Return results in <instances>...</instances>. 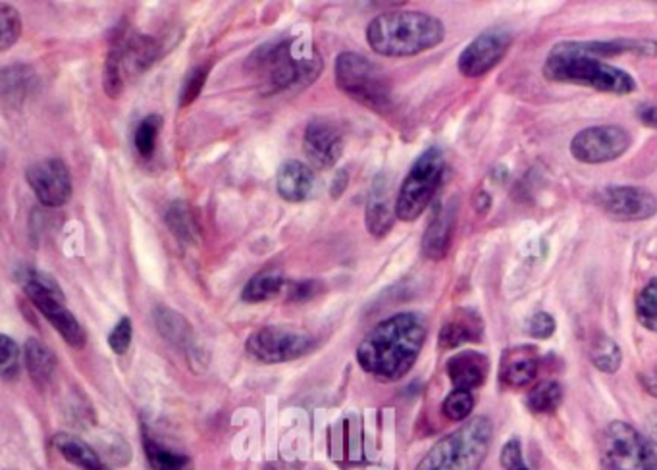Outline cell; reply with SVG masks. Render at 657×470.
<instances>
[{
  "mask_svg": "<svg viewBox=\"0 0 657 470\" xmlns=\"http://www.w3.org/2000/svg\"><path fill=\"white\" fill-rule=\"evenodd\" d=\"M429 324L419 313H398L377 324L357 347V363L378 380H401L421 355Z\"/></svg>",
  "mask_w": 657,
  "mask_h": 470,
  "instance_id": "1",
  "label": "cell"
},
{
  "mask_svg": "<svg viewBox=\"0 0 657 470\" xmlns=\"http://www.w3.org/2000/svg\"><path fill=\"white\" fill-rule=\"evenodd\" d=\"M445 28L421 10H393L377 15L367 28L370 49L380 56H414L442 43Z\"/></svg>",
  "mask_w": 657,
  "mask_h": 470,
  "instance_id": "2",
  "label": "cell"
},
{
  "mask_svg": "<svg viewBox=\"0 0 657 470\" xmlns=\"http://www.w3.org/2000/svg\"><path fill=\"white\" fill-rule=\"evenodd\" d=\"M245 67L259 77L266 90L278 93L315 82L322 70V62L317 53L297 54L294 41L281 39L259 46L247 59Z\"/></svg>",
  "mask_w": 657,
  "mask_h": 470,
  "instance_id": "3",
  "label": "cell"
},
{
  "mask_svg": "<svg viewBox=\"0 0 657 470\" xmlns=\"http://www.w3.org/2000/svg\"><path fill=\"white\" fill-rule=\"evenodd\" d=\"M494 440L487 417H474L438 441L414 470H479Z\"/></svg>",
  "mask_w": 657,
  "mask_h": 470,
  "instance_id": "4",
  "label": "cell"
},
{
  "mask_svg": "<svg viewBox=\"0 0 657 470\" xmlns=\"http://www.w3.org/2000/svg\"><path fill=\"white\" fill-rule=\"evenodd\" d=\"M544 75L550 82L573 83L619 97L630 95L636 90L635 77L606 60L557 53L554 49L544 62Z\"/></svg>",
  "mask_w": 657,
  "mask_h": 470,
  "instance_id": "5",
  "label": "cell"
},
{
  "mask_svg": "<svg viewBox=\"0 0 657 470\" xmlns=\"http://www.w3.org/2000/svg\"><path fill=\"white\" fill-rule=\"evenodd\" d=\"M336 85L355 103L384 113L392 105V85L384 70L357 53H341L336 59Z\"/></svg>",
  "mask_w": 657,
  "mask_h": 470,
  "instance_id": "6",
  "label": "cell"
},
{
  "mask_svg": "<svg viewBox=\"0 0 657 470\" xmlns=\"http://www.w3.org/2000/svg\"><path fill=\"white\" fill-rule=\"evenodd\" d=\"M23 293L28 295L33 306L43 314L47 321L51 322L52 328L64 337L70 347L82 349L88 344V334L83 330L75 314L66 306V297L49 274L39 270H25L22 274Z\"/></svg>",
  "mask_w": 657,
  "mask_h": 470,
  "instance_id": "7",
  "label": "cell"
},
{
  "mask_svg": "<svg viewBox=\"0 0 657 470\" xmlns=\"http://www.w3.org/2000/svg\"><path fill=\"white\" fill-rule=\"evenodd\" d=\"M445 174V158L438 147L424 150L414 160L396 197V217L401 222H414L437 197Z\"/></svg>",
  "mask_w": 657,
  "mask_h": 470,
  "instance_id": "8",
  "label": "cell"
},
{
  "mask_svg": "<svg viewBox=\"0 0 657 470\" xmlns=\"http://www.w3.org/2000/svg\"><path fill=\"white\" fill-rule=\"evenodd\" d=\"M599 453L606 470H657V453L635 426L615 420L599 438Z\"/></svg>",
  "mask_w": 657,
  "mask_h": 470,
  "instance_id": "9",
  "label": "cell"
},
{
  "mask_svg": "<svg viewBox=\"0 0 657 470\" xmlns=\"http://www.w3.org/2000/svg\"><path fill=\"white\" fill-rule=\"evenodd\" d=\"M315 347V340L299 330L284 326H265L253 332L245 349L255 361L265 365H278L296 361Z\"/></svg>",
  "mask_w": 657,
  "mask_h": 470,
  "instance_id": "10",
  "label": "cell"
},
{
  "mask_svg": "<svg viewBox=\"0 0 657 470\" xmlns=\"http://www.w3.org/2000/svg\"><path fill=\"white\" fill-rule=\"evenodd\" d=\"M630 135L619 126L586 127L573 137L571 155L584 165H604L630 149Z\"/></svg>",
  "mask_w": 657,
  "mask_h": 470,
  "instance_id": "11",
  "label": "cell"
},
{
  "mask_svg": "<svg viewBox=\"0 0 657 470\" xmlns=\"http://www.w3.org/2000/svg\"><path fill=\"white\" fill-rule=\"evenodd\" d=\"M594 199L607 217L620 222H643L657 212L656 195L644 187H604Z\"/></svg>",
  "mask_w": 657,
  "mask_h": 470,
  "instance_id": "12",
  "label": "cell"
},
{
  "mask_svg": "<svg viewBox=\"0 0 657 470\" xmlns=\"http://www.w3.org/2000/svg\"><path fill=\"white\" fill-rule=\"evenodd\" d=\"M511 43L513 35L505 28L482 31L459 56V72L465 77L486 75L502 62L503 56L510 51Z\"/></svg>",
  "mask_w": 657,
  "mask_h": 470,
  "instance_id": "13",
  "label": "cell"
},
{
  "mask_svg": "<svg viewBox=\"0 0 657 470\" xmlns=\"http://www.w3.org/2000/svg\"><path fill=\"white\" fill-rule=\"evenodd\" d=\"M25 179L39 202L49 209L64 207L72 197V174L60 158H44L25 170Z\"/></svg>",
  "mask_w": 657,
  "mask_h": 470,
  "instance_id": "14",
  "label": "cell"
},
{
  "mask_svg": "<svg viewBox=\"0 0 657 470\" xmlns=\"http://www.w3.org/2000/svg\"><path fill=\"white\" fill-rule=\"evenodd\" d=\"M557 53L578 54L591 59H614L623 54H635L651 59L657 56V41L654 39L620 38L607 41H562L552 46Z\"/></svg>",
  "mask_w": 657,
  "mask_h": 470,
  "instance_id": "15",
  "label": "cell"
},
{
  "mask_svg": "<svg viewBox=\"0 0 657 470\" xmlns=\"http://www.w3.org/2000/svg\"><path fill=\"white\" fill-rule=\"evenodd\" d=\"M305 155L317 168H332L343 153V134L330 119L317 118L305 129Z\"/></svg>",
  "mask_w": 657,
  "mask_h": 470,
  "instance_id": "16",
  "label": "cell"
},
{
  "mask_svg": "<svg viewBox=\"0 0 657 470\" xmlns=\"http://www.w3.org/2000/svg\"><path fill=\"white\" fill-rule=\"evenodd\" d=\"M538 349L532 345H521L503 353L500 365V382L505 388L519 389L528 386L538 374Z\"/></svg>",
  "mask_w": 657,
  "mask_h": 470,
  "instance_id": "17",
  "label": "cell"
},
{
  "mask_svg": "<svg viewBox=\"0 0 657 470\" xmlns=\"http://www.w3.org/2000/svg\"><path fill=\"white\" fill-rule=\"evenodd\" d=\"M276 189L284 201L305 202L317 189L315 170L301 160H286L276 173Z\"/></svg>",
  "mask_w": 657,
  "mask_h": 470,
  "instance_id": "18",
  "label": "cell"
},
{
  "mask_svg": "<svg viewBox=\"0 0 657 470\" xmlns=\"http://www.w3.org/2000/svg\"><path fill=\"white\" fill-rule=\"evenodd\" d=\"M455 205L448 202L434 212L427 232L422 236V253L430 261H442L450 251L451 239L455 232Z\"/></svg>",
  "mask_w": 657,
  "mask_h": 470,
  "instance_id": "19",
  "label": "cell"
},
{
  "mask_svg": "<svg viewBox=\"0 0 657 470\" xmlns=\"http://www.w3.org/2000/svg\"><path fill=\"white\" fill-rule=\"evenodd\" d=\"M445 370L453 388L473 391L486 382L487 357L479 352H461L448 361Z\"/></svg>",
  "mask_w": 657,
  "mask_h": 470,
  "instance_id": "20",
  "label": "cell"
},
{
  "mask_svg": "<svg viewBox=\"0 0 657 470\" xmlns=\"http://www.w3.org/2000/svg\"><path fill=\"white\" fill-rule=\"evenodd\" d=\"M396 205L390 202V189L386 181H377L374 189L370 191L369 205H367V230L374 238H386L393 228L396 220Z\"/></svg>",
  "mask_w": 657,
  "mask_h": 470,
  "instance_id": "21",
  "label": "cell"
},
{
  "mask_svg": "<svg viewBox=\"0 0 657 470\" xmlns=\"http://www.w3.org/2000/svg\"><path fill=\"white\" fill-rule=\"evenodd\" d=\"M482 334L484 326L481 316L471 311H459L458 316L443 326L438 344L442 349H455L459 345L481 342Z\"/></svg>",
  "mask_w": 657,
  "mask_h": 470,
  "instance_id": "22",
  "label": "cell"
},
{
  "mask_svg": "<svg viewBox=\"0 0 657 470\" xmlns=\"http://www.w3.org/2000/svg\"><path fill=\"white\" fill-rule=\"evenodd\" d=\"M164 222L168 226L182 246H197L201 241V226L189 202L174 201L164 212Z\"/></svg>",
  "mask_w": 657,
  "mask_h": 470,
  "instance_id": "23",
  "label": "cell"
},
{
  "mask_svg": "<svg viewBox=\"0 0 657 470\" xmlns=\"http://www.w3.org/2000/svg\"><path fill=\"white\" fill-rule=\"evenodd\" d=\"M52 446L57 448L60 456L66 459L68 463L80 467L82 470H103L104 464L101 457L96 456L95 449L89 446L82 438H75L72 434H57L52 438Z\"/></svg>",
  "mask_w": 657,
  "mask_h": 470,
  "instance_id": "24",
  "label": "cell"
},
{
  "mask_svg": "<svg viewBox=\"0 0 657 470\" xmlns=\"http://www.w3.org/2000/svg\"><path fill=\"white\" fill-rule=\"evenodd\" d=\"M23 358H25V366H28L31 380L35 382L39 388L47 386L49 380H51L54 368H57L54 353L41 340L31 337V340L25 342V347H23Z\"/></svg>",
  "mask_w": 657,
  "mask_h": 470,
  "instance_id": "25",
  "label": "cell"
},
{
  "mask_svg": "<svg viewBox=\"0 0 657 470\" xmlns=\"http://www.w3.org/2000/svg\"><path fill=\"white\" fill-rule=\"evenodd\" d=\"M143 448L147 456L148 467L153 470H192V461L185 453L164 446L147 432L143 434Z\"/></svg>",
  "mask_w": 657,
  "mask_h": 470,
  "instance_id": "26",
  "label": "cell"
},
{
  "mask_svg": "<svg viewBox=\"0 0 657 470\" xmlns=\"http://www.w3.org/2000/svg\"><path fill=\"white\" fill-rule=\"evenodd\" d=\"M284 274L278 269H265L257 272L255 276L245 284L242 299L245 303H263L276 297L284 290Z\"/></svg>",
  "mask_w": 657,
  "mask_h": 470,
  "instance_id": "27",
  "label": "cell"
},
{
  "mask_svg": "<svg viewBox=\"0 0 657 470\" xmlns=\"http://www.w3.org/2000/svg\"><path fill=\"white\" fill-rule=\"evenodd\" d=\"M156 328L163 334L166 342L177 347H189L193 340V330L189 322L185 321L182 314L172 311L168 306H156Z\"/></svg>",
  "mask_w": 657,
  "mask_h": 470,
  "instance_id": "28",
  "label": "cell"
},
{
  "mask_svg": "<svg viewBox=\"0 0 657 470\" xmlns=\"http://www.w3.org/2000/svg\"><path fill=\"white\" fill-rule=\"evenodd\" d=\"M563 401V388L554 380L540 382L526 397V405L536 415H550L560 409Z\"/></svg>",
  "mask_w": 657,
  "mask_h": 470,
  "instance_id": "29",
  "label": "cell"
},
{
  "mask_svg": "<svg viewBox=\"0 0 657 470\" xmlns=\"http://www.w3.org/2000/svg\"><path fill=\"white\" fill-rule=\"evenodd\" d=\"M592 363L594 366L606 374H615L620 368L623 355H620L619 345L615 344L612 337L598 336L592 345Z\"/></svg>",
  "mask_w": 657,
  "mask_h": 470,
  "instance_id": "30",
  "label": "cell"
},
{
  "mask_svg": "<svg viewBox=\"0 0 657 470\" xmlns=\"http://www.w3.org/2000/svg\"><path fill=\"white\" fill-rule=\"evenodd\" d=\"M161 127H163V118L158 114H148V116L141 119L140 126H137L135 135H133L135 149H137L141 157L151 158L155 155Z\"/></svg>",
  "mask_w": 657,
  "mask_h": 470,
  "instance_id": "31",
  "label": "cell"
},
{
  "mask_svg": "<svg viewBox=\"0 0 657 470\" xmlns=\"http://www.w3.org/2000/svg\"><path fill=\"white\" fill-rule=\"evenodd\" d=\"M636 318L644 328L657 332V278L644 285L636 295Z\"/></svg>",
  "mask_w": 657,
  "mask_h": 470,
  "instance_id": "32",
  "label": "cell"
},
{
  "mask_svg": "<svg viewBox=\"0 0 657 470\" xmlns=\"http://www.w3.org/2000/svg\"><path fill=\"white\" fill-rule=\"evenodd\" d=\"M22 35V18L7 2L0 4V51L4 53Z\"/></svg>",
  "mask_w": 657,
  "mask_h": 470,
  "instance_id": "33",
  "label": "cell"
},
{
  "mask_svg": "<svg viewBox=\"0 0 657 470\" xmlns=\"http://www.w3.org/2000/svg\"><path fill=\"white\" fill-rule=\"evenodd\" d=\"M474 409L473 391H465V389H453L450 396L445 397L442 405V412L445 418H450L453 422H461L471 417Z\"/></svg>",
  "mask_w": 657,
  "mask_h": 470,
  "instance_id": "34",
  "label": "cell"
},
{
  "mask_svg": "<svg viewBox=\"0 0 657 470\" xmlns=\"http://www.w3.org/2000/svg\"><path fill=\"white\" fill-rule=\"evenodd\" d=\"M211 67H213V64L208 62V64H201V66L193 67L192 72L187 74V77L184 80V85H182V91H179V106H182V108H185V106H189L197 101L201 91H203L205 83H207Z\"/></svg>",
  "mask_w": 657,
  "mask_h": 470,
  "instance_id": "35",
  "label": "cell"
},
{
  "mask_svg": "<svg viewBox=\"0 0 657 470\" xmlns=\"http://www.w3.org/2000/svg\"><path fill=\"white\" fill-rule=\"evenodd\" d=\"M20 370V347L14 340L0 336V373L4 380H12Z\"/></svg>",
  "mask_w": 657,
  "mask_h": 470,
  "instance_id": "36",
  "label": "cell"
},
{
  "mask_svg": "<svg viewBox=\"0 0 657 470\" xmlns=\"http://www.w3.org/2000/svg\"><path fill=\"white\" fill-rule=\"evenodd\" d=\"M30 80V70L23 66L7 67L2 72V95L10 97V93H23L28 87Z\"/></svg>",
  "mask_w": 657,
  "mask_h": 470,
  "instance_id": "37",
  "label": "cell"
},
{
  "mask_svg": "<svg viewBox=\"0 0 657 470\" xmlns=\"http://www.w3.org/2000/svg\"><path fill=\"white\" fill-rule=\"evenodd\" d=\"M133 326L130 316L120 318L119 324L109 334V345L116 355H124L132 345Z\"/></svg>",
  "mask_w": 657,
  "mask_h": 470,
  "instance_id": "38",
  "label": "cell"
},
{
  "mask_svg": "<svg viewBox=\"0 0 657 470\" xmlns=\"http://www.w3.org/2000/svg\"><path fill=\"white\" fill-rule=\"evenodd\" d=\"M555 318L550 313H536L531 321L526 322V334L536 340H547L555 334Z\"/></svg>",
  "mask_w": 657,
  "mask_h": 470,
  "instance_id": "39",
  "label": "cell"
},
{
  "mask_svg": "<svg viewBox=\"0 0 657 470\" xmlns=\"http://www.w3.org/2000/svg\"><path fill=\"white\" fill-rule=\"evenodd\" d=\"M505 470H531L526 467L525 457H523V448L517 438L507 441L502 451V459H500Z\"/></svg>",
  "mask_w": 657,
  "mask_h": 470,
  "instance_id": "40",
  "label": "cell"
},
{
  "mask_svg": "<svg viewBox=\"0 0 657 470\" xmlns=\"http://www.w3.org/2000/svg\"><path fill=\"white\" fill-rule=\"evenodd\" d=\"M322 290H325V285L320 284V282H315V280L297 282L289 290L288 301H307V299L318 295Z\"/></svg>",
  "mask_w": 657,
  "mask_h": 470,
  "instance_id": "41",
  "label": "cell"
},
{
  "mask_svg": "<svg viewBox=\"0 0 657 470\" xmlns=\"http://www.w3.org/2000/svg\"><path fill=\"white\" fill-rule=\"evenodd\" d=\"M640 384H643L644 391L650 394L651 397H657V365H651L640 374Z\"/></svg>",
  "mask_w": 657,
  "mask_h": 470,
  "instance_id": "42",
  "label": "cell"
},
{
  "mask_svg": "<svg viewBox=\"0 0 657 470\" xmlns=\"http://www.w3.org/2000/svg\"><path fill=\"white\" fill-rule=\"evenodd\" d=\"M636 114H638V118H640L644 126L656 127L657 129V105L644 103V105L638 106Z\"/></svg>",
  "mask_w": 657,
  "mask_h": 470,
  "instance_id": "43",
  "label": "cell"
},
{
  "mask_svg": "<svg viewBox=\"0 0 657 470\" xmlns=\"http://www.w3.org/2000/svg\"><path fill=\"white\" fill-rule=\"evenodd\" d=\"M263 470H299L297 464L286 463V461H270L263 467Z\"/></svg>",
  "mask_w": 657,
  "mask_h": 470,
  "instance_id": "44",
  "label": "cell"
},
{
  "mask_svg": "<svg viewBox=\"0 0 657 470\" xmlns=\"http://www.w3.org/2000/svg\"><path fill=\"white\" fill-rule=\"evenodd\" d=\"M648 436H650L651 443H656L657 446V422L656 425H650V432H648Z\"/></svg>",
  "mask_w": 657,
  "mask_h": 470,
  "instance_id": "45",
  "label": "cell"
},
{
  "mask_svg": "<svg viewBox=\"0 0 657 470\" xmlns=\"http://www.w3.org/2000/svg\"><path fill=\"white\" fill-rule=\"evenodd\" d=\"M103 470H111V469H106V467H104V469H103Z\"/></svg>",
  "mask_w": 657,
  "mask_h": 470,
  "instance_id": "46",
  "label": "cell"
}]
</instances>
